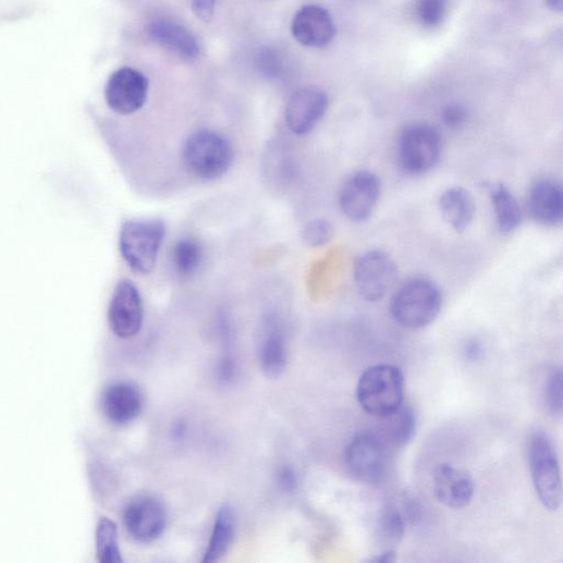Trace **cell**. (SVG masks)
Here are the masks:
<instances>
[{
    "label": "cell",
    "mask_w": 563,
    "mask_h": 563,
    "mask_svg": "<svg viewBox=\"0 0 563 563\" xmlns=\"http://www.w3.org/2000/svg\"><path fill=\"white\" fill-rule=\"evenodd\" d=\"M332 224L326 219H315L306 223L302 236L306 245L313 248L327 245L333 237Z\"/></svg>",
    "instance_id": "obj_30"
},
{
    "label": "cell",
    "mask_w": 563,
    "mask_h": 563,
    "mask_svg": "<svg viewBox=\"0 0 563 563\" xmlns=\"http://www.w3.org/2000/svg\"><path fill=\"white\" fill-rule=\"evenodd\" d=\"M416 13L424 27H439L448 13V0H418Z\"/></svg>",
    "instance_id": "obj_29"
},
{
    "label": "cell",
    "mask_w": 563,
    "mask_h": 563,
    "mask_svg": "<svg viewBox=\"0 0 563 563\" xmlns=\"http://www.w3.org/2000/svg\"><path fill=\"white\" fill-rule=\"evenodd\" d=\"M123 523L127 533L135 540L151 543L166 531L167 509L159 498L152 494H139L125 504Z\"/></svg>",
    "instance_id": "obj_9"
},
{
    "label": "cell",
    "mask_w": 563,
    "mask_h": 563,
    "mask_svg": "<svg viewBox=\"0 0 563 563\" xmlns=\"http://www.w3.org/2000/svg\"><path fill=\"white\" fill-rule=\"evenodd\" d=\"M378 419L380 424L375 431L384 440L390 449H401L405 446L416 435V414L409 405L404 404L396 412Z\"/></svg>",
    "instance_id": "obj_22"
},
{
    "label": "cell",
    "mask_w": 563,
    "mask_h": 563,
    "mask_svg": "<svg viewBox=\"0 0 563 563\" xmlns=\"http://www.w3.org/2000/svg\"><path fill=\"white\" fill-rule=\"evenodd\" d=\"M528 465L536 493L550 512L562 503L563 485L555 448L547 433L537 430L528 440Z\"/></svg>",
    "instance_id": "obj_5"
},
{
    "label": "cell",
    "mask_w": 563,
    "mask_h": 563,
    "mask_svg": "<svg viewBox=\"0 0 563 563\" xmlns=\"http://www.w3.org/2000/svg\"><path fill=\"white\" fill-rule=\"evenodd\" d=\"M396 561V552L392 549L385 550L384 552L374 556L370 562L378 563H393Z\"/></svg>",
    "instance_id": "obj_34"
},
{
    "label": "cell",
    "mask_w": 563,
    "mask_h": 563,
    "mask_svg": "<svg viewBox=\"0 0 563 563\" xmlns=\"http://www.w3.org/2000/svg\"><path fill=\"white\" fill-rule=\"evenodd\" d=\"M527 209L531 218L544 227L562 223L563 184L550 179L537 181L528 192Z\"/></svg>",
    "instance_id": "obj_17"
},
{
    "label": "cell",
    "mask_w": 563,
    "mask_h": 563,
    "mask_svg": "<svg viewBox=\"0 0 563 563\" xmlns=\"http://www.w3.org/2000/svg\"><path fill=\"white\" fill-rule=\"evenodd\" d=\"M255 66L262 77L273 81L282 76L284 60L277 49L264 47L256 54Z\"/></svg>",
    "instance_id": "obj_28"
},
{
    "label": "cell",
    "mask_w": 563,
    "mask_h": 563,
    "mask_svg": "<svg viewBox=\"0 0 563 563\" xmlns=\"http://www.w3.org/2000/svg\"><path fill=\"white\" fill-rule=\"evenodd\" d=\"M382 185L380 178L371 171H358L350 176L342 187L340 205L353 221L363 222L374 213Z\"/></svg>",
    "instance_id": "obj_12"
},
{
    "label": "cell",
    "mask_w": 563,
    "mask_h": 563,
    "mask_svg": "<svg viewBox=\"0 0 563 563\" xmlns=\"http://www.w3.org/2000/svg\"><path fill=\"white\" fill-rule=\"evenodd\" d=\"M405 378L393 365L367 369L357 384V400L365 412L376 418L388 416L404 405Z\"/></svg>",
    "instance_id": "obj_3"
},
{
    "label": "cell",
    "mask_w": 563,
    "mask_h": 563,
    "mask_svg": "<svg viewBox=\"0 0 563 563\" xmlns=\"http://www.w3.org/2000/svg\"><path fill=\"white\" fill-rule=\"evenodd\" d=\"M439 206L444 221L458 233L465 232L474 221L476 203L464 187H452L443 192Z\"/></svg>",
    "instance_id": "obj_20"
},
{
    "label": "cell",
    "mask_w": 563,
    "mask_h": 563,
    "mask_svg": "<svg viewBox=\"0 0 563 563\" xmlns=\"http://www.w3.org/2000/svg\"><path fill=\"white\" fill-rule=\"evenodd\" d=\"M389 450L376 431L358 432L346 446V467L357 480L378 484L387 473Z\"/></svg>",
    "instance_id": "obj_7"
},
{
    "label": "cell",
    "mask_w": 563,
    "mask_h": 563,
    "mask_svg": "<svg viewBox=\"0 0 563 563\" xmlns=\"http://www.w3.org/2000/svg\"><path fill=\"white\" fill-rule=\"evenodd\" d=\"M544 4L551 12L563 14V0H544Z\"/></svg>",
    "instance_id": "obj_35"
},
{
    "label": "cell",
    "mask_w": 563,
    "mask_h": 563,
    "mask_svg": "<svg viewBox=\"0 0 563 563\" xmlns=\"http://www.w3.org/2000/svg\"><path fill=\"white\" fill-rule=\"evenodd\" d=\"M490 195L500 232L505 234L514 232L522 221L518 201L512 192L501 183L491 186Z\"/></svg>",
    "instance_id": "obj_23"
},
{
    "label": "cell",
    "mask_w": 563,
    "mask_h": 563,
    "mask_svg": "<svg viewBox=\"0 0 563 563\" xmlns=\"http://www.w3.org/2000/svg\"><path fill=\"white\" fill-rule=\"evenodd\" d=\"M237 530L235 510L231 505H222L216 515L210 539L201 562L211 563L221 560L232 548Z\"/></svg>",
    "instance_id": "obj_21"
},
{
    "label": "cell",
    "mask_w": 563,
    "mask_h": 563,
    "mask_svg": "<svg viewBox=\"0 0 563 563\" xmlns=\"http://www.w3.org/2000/svg\"><path fill=\"white\" fill-rule=\"evenodd\" d=\"M441 122L444 126L452 130L461 128L468 120L467 108L458 102L445 105L441 109Z\"/></svg>",
    "instance_id": "obj_31"
},
{
    "label": "cell",
    "mask_w": 563,
    "mask_h": 563,
    "mask_svg": "<svg viewBox=\"0 0 563 563\" xmlns=\"http://www.w3.org/2000/svg\"><path fill=\"white\" fill-rule=\"evenodd\" d=\"M354 278L360 296L374 303L381 301L395 285L399 270L388 254L374 250L356 259Z\"/></svg>",
    "instance_id": "obj_8"
},
{
    "label": "cell",
    "mask_w": 563,
    "mask_h": 563,
    "mask_svg": "<svg viewBox=\"0 0 563 563\" xmlns=\"http://www.w3.org/2000/svg\"><path fill=\"white\" fill-rule=\"evenodd\" d=\"M100 406L110 423L124 426L140 416L145 406V396L134 382L118 381L103 390Z\"/></svg>",
    "instance_id": "obj_14"
},
{
    "label": "cell",
    "mask_w": 563,
    "mask_h": 563,
    "mask_svg": "<svg viewBox=\"0 0 563 563\" xmlns=\"http://www.w3.org/2000/svg\"><path fill=\"white\" fill-rule=\"evenodd\" d=\"M406 524L403 511L395 506L384 507L378 521L379 539L387 546H397L405 535Z\"/></svg>",
    "instance_id": "obj_26"
},
{
    "label": "cell",
    "mask_w": 563,
    "mask_h": 563,
    "mask_svg": "<svg viewBox=\"0 0 563 563\" xmlns=\"http://www.w3.org/2000/svg\"><path fill=\"white\" fill-rule=\"evenodd\" d=\"M147 35L155 44L186 60L200 54L196 37L183 25L173 21L157 20L147 26Z\"/></svg>",
    "instance_id": "obj_18"
},
{
    "label": "cell",
    "mask_w": 563,
    "mask_h": 563,
    "mask_svg": "<svg viewBox=\"0 0 563 563\" xmlns=\"http://www.w3.org/2000/svg\"><path fill=\"white\" fill-rule=\"evenodd\" d=\"M277 482L282 491L291 493L296 490L297 487L296 474L291 468L283 467L278 473Z\"/></svg>",
    "instance_id": "obj_33"
},
{
    "label": "cell",
    "mask_w": 563,
    "mask_h": 563,
    "mask_svg": "<svg viewBox=\"0 0 563 563\" xmlns=\"http://www.w3.org/2000/svg\"><path fill=\"white\" fill-rule=\"evenodd\" d=\"M144 301L136 285L121 281L112 294L108 308L109 328L121 340L136 336L144 325Z\"/></svg>",
    "instance_id": "obj_11"
},
{
    "label": "cell",
    "mask_w": 563,
    "mask_h": 563,
    "mask_svg": "<svg viewBox=\"0 0 563 563\" xmlns=\"http://www.w3.org/2000/svg\"><path fill=\"white\" fill-rule=\"evenodd\" d=\"M185 169L195 178L212 181L227 174L234 161L230 140L221 134L204 130L191 135L182 148Z\"/></svg>",
    "instance_id": "obj_1"
},
{
    "label": "cell",
    "mask_w": 563,
    "mask_h": 563,
    "mask_svg": "<svg viewBox=\"0 0 563 563\" xmlns=\"http://www.w3.org/2000/svg\"><path fill=\"white\" fill-rule=\"evenodd\" d=\"M262 374L271 380L281 378L287 366V348L280 321L270 317L259 350Z\"/></svg>",
    "instance_id": "obj_19"
},
{
    "label": "cell",
    "mask_w": 563,
    "mask_h": 563,
    "mask_svg": "<svg viewBox=\"0 0 563 563\" xmlns=\"http://www.w3.org/2000/svg\"><path fill=\"white\" fill-rule=\"evenodd\" d=\"M220 0H191L192 11L198 20L209 22Z\"/></svg>",
    "instance_id": "obj_32"
},
{
    "label": "cell",
    "mask_w": 563,
    "mask_h": 563,
    "mask_svg": "<svg viewBox=\"0 0 563 563\" xmlns=\"http://www.w3.org/2000/svg\"><path fill=\"white\" fill-rule=\"evenodd\" d=\"M148 93V77L134 68L124 66L109 76L105 99L118 114L132 115L145 106Z\"/></svg>",
    "instance_id": "obj_10"
},
{
    "label": "cell",
    "mask_w": 563,
    "mask_h": 563,
    "mask_svg": "<svg viewBox=\"0 0 563 563\" xmlns=\"http://www.w3.org/2000/svg\"><path fill=\"white\" fill-rule=\"evenodd\" d=\"M119 537L117 523L109 517H100L95 530L96 558L100 563L124 561Z\"/></svg>",
    "instance_id": "obj_24"
},
{
    "label": "cell",
    "mask_w": 563,
    "mask_h": 563,
    "mask_svg": "<svg viewBox=\"0 0 563 563\" xmlns=\"http://www.w3.org/2000/svg\"><path fill=\"white\" fill-rule=\"evenodd\" d=\"M166 237L160 219H131L123 223L120 250L128 267L139 274H149L156 267Z\"/></svg>",
    "instance_id": "obj_4"
},
{
    "label": "cell",
    "mask_w": 563,
    "mask_h": 563,
    "mask_svg": "<svg viewBox=\"0 0 563 563\" xmlns=\"http://www.w3.org/2000/svg\"><path fill=\"white\" fill-rule=\"evenodd\" d=\"M328 106V95L321 88H299L290 97L285 109L290 131L298 136L309 134L325 117Z\"/></svg>",
    "instance_id": "obj_13"
},
{
    "label": "cell",
    "mask_w": 563,
    "mask_h": 563,
    "mask_svg": "<svg viewBox=\"0 0 563 563\" xmlns=\"http://www.w3.org/2000/svg\"><path fill=\"white\" fill-rule=\"evenodd\" d=\"M442 294L438 285L426 278L405 281L393 294L392 317L402 326L419 329L430 325L440 314Z\"/></svg>",
    "instance_id": "obj_2"
},
{
    "label": "cell",
    "mask_w": 563,
    "mask_h": 563,
    "mask_svg": "<svg viewBox=\"0 0 563 563\" xmlns=\"http://www.w3.org/2000/svg\"><path fill=\"white\" fill-rule=\"evenodd\" d=\"M433 492L442 505L452 510L467 507L475 495V481L465 470L452 465H439L433 473Z\"/></svg>",
    "instance_id": "obj_16"
},
{
    "label": "cell",
    "mask_w": 563,
    "mask_h": 563,
    "mask_svg": "<svg viewBox=\"0 0 563 563\" xmlns=\"http://www.w3.org/2000/svg\"><path fill=\"white\" fill-rule=\"evenodd\" d=\"M441 154V135L429 124H412L399 137V164L408 175L417 176L429 172L439 162Z\"/></svg>",
    "instance_id": "obj_6"
},
{
    "label": "cell",
    "mask_w": 563,
    "mask_h": 563,
    "mask_svg": "<svg viewBox=\"0 0 563 563\" xmlns=\"http://www.w3.org/2000/svg\"><path fill=\"white\" fill-rule=\"evenodd\" d=\"M294 39L304 47L320 49L331 44L335 25L329 12L318 5L303 7L291 26Z\"/></svg>",
    "instance_id": "obj_15"
},
{
    "label": "cell",
    "mask_w": 563,
    "mask_h": 563,
    "mask_svg": "<svg viewBox=\"0 0 563 563\" xmlns=\"http://www.w3.org/2000/svg\"><path fill=\"white\" fill-rule=\"evenodd\" d=\"M544 403L554 417L563 416V368L556 367L548 376L544 389Z\"/></svg>",
    "instance_id": "obj_27"
},
{
    "label": "cell",
    "mask_w": 563,
    "mask_h": 563,
    "mask_svg": "<svg viewBox=\"0 0 563 563\" xmlns=\"http://www.w3.org/2000/svg\"><path fill=\"white\" fill-rule=\"evenodd\" d=\"M201 258V247L195 240H182L172 253L173 268L181 278H189L199 268Z\"/></svg>",
    "instance_id": "obj_25"
}]
</instances>
